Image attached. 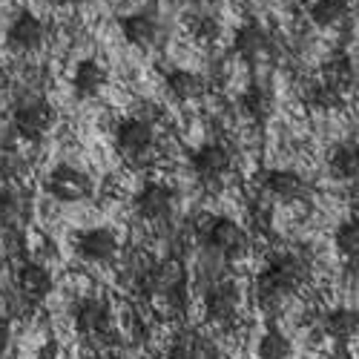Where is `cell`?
<instances>
[{"instance_id": "obj_13", "label": "cell", "mask_w": 359, "mask_h": 359, "mask_svg": "<svg viewBox=\"0 0 359 359\" xmlns=\"http://www.w3.org/2000/svg\"><path fill=\"white\" fill-rule=\"evenodd\" d=\"M109 322H112L109 308L98 302V299H86L75 311V327L83 337H104L109 331Z\"/></svg>"}, {"instance_id": "obj_26", "label": "cell", "mask_w": 359, "mask_h": 359, "mask_svg": "<svg viewBox=\"0 0 359 359\" xmlns=\"http://www.w3.org/2000/svg\"><path fill=\"white\" fill-rule=\"evenodd\" d=\"M325 81H331L334 86H348L353 81V67H351V57L348 55H334L331 61L325 64Z\"/></svg>"}, {"instance_id": "obj_7", "label": "cell", "mask_w": 359, "mask_h": 359, "mask_svg": "<svg viewBox=\"0 0 359 359\" xmlns=\"http://www.w3.org/2000/svg\"><path fill=\"white\" fill-rule=\"evenodd\" d=\"M242 305V296L233 285H213L204 293V316L213 325H230Z\"/></svg>"}, {"instance_id": "obj_35", "label": "cell", "mask_w": 359, "mask_h": 359, "mask_svg": "<svg viewBox=\"0 0 359 359\" xmlns=\"http://www.w3.org/2000/svg\"><path fill=\"white\" fill-rule=\"evenodd\" d=\"M184 4H190V6H196V4H201V0H184Z\"/></svg>"}, {"instance_id": "obj_15", "label": "cell", "mask_w": 359, "mask_h": 359, "mask_svg": "<svg viewBox=\"0 0 359 359\" xmlns=\"http://www.w3.org/2000/svg\"><path fill=\"white\" fill-rule=\"evenodd\" d=\"M18 287L29 302H41V299H46L52 293V276H49V271L43 264L26 262L18 271Z\"/></svg>"}, {"instance_id": "obj_31", "label": "cell", "mask_w": 359, "mask_h": 359, "mask_svg": "<svg viewBox=\"0 0 359 359\" xmlns=\"http://www.w3.org/2000/svg\"><path fill=\"white\" fill-rule=\"evenodd\" d=\"M164 359H193V348H190V342H187V337H182L178 339L170 351H167V356Z\"/></svg>"}, {"instance_id": "obj_4", "label": "cell", "mask_w": 359, "mask_h": 359, "mask_svg": "<svg viewBox=\"0 0 359 359\" xmlns=\"http://www.w3.org/2000/svg\"><path fill=\"white\" fill-rule=\"evenodd\" d=\"M153 144H156V133L147 118H124L115 127V147L130 161H141L144 156H149L153 153Z\"/></svg>"}, {"instance_id": "obj_11", "label": "cell", "mask_w": 359, "mask_h": 359, "mask_svg": "<svg viewBox=\"0 0 359 359\" xmlns=\"http://www.w3.org/2000/svg\"><path fill=\"white\" fill-rule=\"evenodd\" d=\"M233 49L242 61L253 64L259 57H264L267 49H271V35H267L264 26H259V23H245V26H238V32L233 38Z\"/></svg>"}, {"instance_id": "obj_12", "label": "cell", "mask_w": 359, "mask_h": 359, "mask_svg": "<svg viewBox=\"0 0 359 359\" xmlns=\"http://www.w3.org/2000/svg\"><path fill=\"white\" fill-rule=\"evenodd\" d=\"M230 167H233V156L222 144H204L193 153V170L201 178H222Z\"/></svg>"}, {"instance_id": "obj_1", "label": "cell", "mask_w": 359, "mask_h": 359, "mask_svg": "<svg viewBox=\"0 0 359 359\" xmlns=\"http://www.w3.org/2000/svg\"><path fill=\"white\" fill-rule=\"evenodd\" d=\"M308 276V264L296 253H282L276 256L264 271L253 279V299L264 313H279L290 296L299 290V285Z\"/></svg>"}, {"instance_id": "obj_23", "label": "cell", "mask_w": 359, "mask_h": 359, "mask_svg": "<svg viewBox=\"0 0 359 359\" xmlns=\"http://www.w3.org/2000/svg\"><path fill=\"white\" fill-rule=\"evenodd\" d=\"M224 264H227V256L224 253H219V250L204 245V256L198 259V267H196V271H198V282L207 285V287L219 285V279L224 276Z\"/></svg>"}, {"instance_id": "obj_30", "label": "cell", "mask_w": 359, "mask_h": 359, "mask_svg": "<svg viewBox=\"0 0 359 359\" xmlns=\"http://www.w3.org/2000/svg\"><path fill=\"white\" fill-rule=\"evenodd\" d=\"M193 32H196L198 41H213V38L219 35V23H216L210 15H201V18L196 20V26H193Z\"/></svg>"}, {"instance_id": "obj_29", "label": "cell", "mask_w": 359, "mask_h": 359, "mask_svg": "<svg viewBox=\"0 0 359 359\" xmlns=\"http://www.w3.org/2000/svg\"><path fill=\"white\" fill-rule=\"evenodd\" d=\"M187 342H190V348H193V359H219V348H216L213 342H207L204 337L190 334Z\"/></svg>"}, {"instance_id": "obj_27", "label": "cell", "mask_w": 359, "mask_h": 359, "mask_svg": "<svg viewBox=\"0 0 359 359\" xmlns=\"http://www.w3.org/2000/svg\"><path fill=\"white\" fill-rule=\"evenodd\" d=\"M311 104L313 107H322V109H334L342 104V89L334 86L331 81H322L311 89Z\"/></svg>"}, {"instance_id": "obj_16", "label": "cell", "mask_w": 359, "mask_h": 359, "mask_svg": "<svg viewBox=\"0 0 359 359\" xmlns=\"http://www.w3.org/2000/svg\"><path fill=\"white\" fill-rule=\"evenodd\" d=\"M264 187L279 201H299L308 193L305 178L299 172H293V170H271L267 178H264Z\"/></svg>"}, {"instance_id": "obj_14", "label": "cell", "mask_w": 359, "mask_h": 359, "mask_svg": "<svg viewBox=\"0 0 359 359\" xmlns=\"http://www.w3.org/2000/svg\"><path fill=\"white\" fill-rule=\"evenodd\" d=\"M72 86H75L78 98H95L101 89L107 86V69L98 61H93V57H83V61L75 64Z\"/></svg>"}, {"instance_id": "obj_17", "label": "cell", "mask_w": 359, "mask_h": 359, "mask_svg": "<svg viewBox=\"0 0 359 359\" xmlns=\"http://www.w3.org/2000/svg\"><path fill=\"white\" fill-rule=\"evenodd\" d=\"M121 32L133 46H153L158 41V20L147 12H133L127 18H121Z\"/></svg>"}, {"instance_id": "obj_2", "label": "cell", "mask_w": 359, "mask_h": 359, "mask_svg": "<svg viewBox=\"0 0 359 359\" xmlns=\"http://www.w3.org/2000/svg\"><path fill=\"white\" fill-rule=\"evenodd\" d=\"M187 285V271L182 259H161V262H147L144 271H138V287L147 296H182Z\"/></svg>"}, {"instance_id": "obj_21", "label": "cell", "mask_w": 359, "mask_h": 359, "mask_svg": "<svg viewBox=\"0 0 359 359\" xmlns=\"http://www.w3.org/2000/svg\"><path fill=\"white\" fill-rule=\"evenodd\" d=\"M256 356H259V359H290V356H293V345H290V339H287L282 331L271 327V331H264V334L259 337Z\"/></svg>"}, {"instance_id": "obj_9", "label": "cell", "mask_w": 359, "mask_h": 359, "mask_svg": "<svg viewBox=\"0 0 359 359\" xmlns=\"http://www.w3.org/2000/svg\"><path fill=\"white\" fill-rule=\"evenodd\" d=\"M118 253V238L112 230L107 227H93L78 236V256L93 262V264H104Z\"/></svg>"}, {"instance_id": "obj_19", "label": "cell", "mask_w": 359, "mask_h": 359, "mask_svg": "<svg viewBox=\"0 0 359 359\" xmlns=\"http://www.w3.org/2000/svg\"><path fill=\"white\" fill-rule=\"evenodd\" d=\"M322 327L327 337L334 339H351L359 331V311L351 308H334L322 316Z\"/></svg>"}, {"instance_id": "obj_22", "label": "cell", "mask_w": 359, "mask_h": 359, "mask_svg": "<svg viewBox=\"0 0 359 359\" xmlns=\"http://www.w3.org/2000/svg\"><path fill=\"white\" fill-rule=\"evenodd\" d=\"M348 9H351V0H313L311 20L316 26H337L339 20H345Z\"/></svg>"}, {"instance_id": "obj_24", "label": "cell", "mask_w": 359, "mask_h": 359, "mask_svg": "<svg viewBox=\"0 0 359 359\" xmlns=\"http://www.w3.org/2000/svg\"><path fill=\"white\" fill-rule=\"evenodd\" d=\"M337 250L351 264H359V213L351 216L345 224H339V230H337Z\"/></svg>"}, {"instance_id": "obj_34", "label": "cell", "mask_w": 359, "mask_h": 359, "mask_svg": "<svg viewBox=\"0 0 359 359\" xmlns=\"http://www.w3.org/2000/svg\"><path fill=\"white\" fill-rule=\"evenodd\" d=\"M61 6H81V4H86V0H57Z\"/></svg>"}, {"instance_id": "obj_6", "label": "cell", "mask_w": 359, "mask_h": 359, "mask_svg": "<svg viewBox=\"0 0 359 359\" xmlns=\"http://www.w3.org/2000/svg\"><path fill=\"white\" fill-rule=\"evenodd\" d=\"M46 190L57 198V201H81L93 193V184L83 170H75L69 164H57L49 175H46Z\"/></svg>"}, {"instance_id": "obj_10", "label": "cell", "mask_w": 359, "mask_h": 359, "mask_svg": "<svg viewBox=\"0 0 359 359\" xmlns=\"http://www.w3.org/2000/svg\"><path fill=\"white\" fill-rule=\"evenodd\" d=\"M135 210L147 222H161L172 210V190L164 184H144V190L135 196Z\"/></svg>"}, {"instance_id": "obj_20", "label": "cell", "mask_w": 359, "mask_h": 359, "mask_svg": "<svg viewBox=\"0 0 359 359\" xmlns=\"http://www.w3.org/2000/svg\"><path fill=\"white\" fill-rule=\"evenodd\" d=\"M331 167L339 178H345L351 184H359V144L356 141L339 144L331 156Z\"/></svg>"}, {"instance_id": "obj_25", "label": "cell", "mask_w": 359, "mask_h": 359, "mask_svg": "<svg viewBox=\"0 0 359 359\" xmlns=\"http://www.w3.org/2000/svg\"><path fill=\"white\" fill-rule=\"evenodd\" d=\"M242 109L250 118H256V121H264V118L273 115V95L267 93L264 86H250L242 95Z\"/></svg>"}, {"instance_id": "obj_18", "label": "cell", "mask_w": 359, "mask_h": 359, "mask_svg": "<svg viewBox=\"0 0 359 359\" xmlns=\"http://www.w3.org/2000/svg\"><path fill=\"white\" fill-rule=\"evenodd\" d=\"M167 93L175 101H196L204 95V78L190 69H172L167 75Z\"/></svg>"}, {"instance_id": "obj_5", "label": "cell", "mask_w": 359, "mask_h": 359, "mask_svg": "<svg viewBox=\"0 0 359 359\" xmlns=\"http://www.w3.org/2000/svg\"><path fill=\"white\" fill-rule=\"evenodd\" d=\"M52 107L43 98H23L12 112V124L26 141H41L52 127Z\"/></svg>"}, {"instance_id": "obj_33", "label": "cell", "mask_w": 359, "mask_h": 359, "mask_svg": "<svg viewBox=\"0 0 359 359\" xmlns=\"http://www.w3.org/2000/svg\"><path fill=\"white\" fill-rule=\"evenodd\" d=\"M9 342H12V325L6 319H0V353L9 348Z\"/></svg>"}, {"instance_id": "obj_3", "label": "cell", "mask_w": 359, "mask_h": 359, "mask_svg": "<svg viewBox=\"0 0 359 359\" xmlns=\"http://www.w3.org/2000/svg\"><path fill=\"white\" fill-rule=\"evenodd\" d=\"M198 233H201V242H204L207 248L224 253L227 259L245 256L248 248H250V238H248V233L242 230V224H236V222L227 219V216H207V219L198 224Z\"/></svg>"}, {"instance_id": "obj_36", "label": "cell", "mask_w": 359, "mask_h": 359, "mask_svg": "<svg viewBox=\"0 0 359 359\" xmlns=\"http://www.w3.org/2000/svg\"><path fill=\"white\" fill-rule=\"evenodd\" d=\"M43 359H46V356H43Z\"/></svg>"}, {"instance_id": "obj_8", "label": "cell", "mask_w": 359, "mask_h": 359, "mask_svg": "<svg viewBox=\"0 0 359 359\" xmlns=\"http://www.w3.org/2000/svg\"><path fill=\"white\" fill-rule=\"evenodd\" d=\"M43 38H46L43 20L35 18V15H29V12L18 15V18L9 23V29H6V43H9L15 52H35V49L43 43Z\"/></svg>"}, {"instance_id": "obj_32", "label": "cell", "mask_w": 359, "mask_h": 359, "mask_svg": "<svg viewBox=\"0 0 359 359\" xmlns=\"http://www.w3.org/2000/svg\"><path fill=\"white\" fill-rule=\"evenodd\" d=\"M253 222H256V227H262V230H267L271 227V210L259 201V207H253Z\"/></svg>"}, {"instance_id": "obj_28", "label": "cell", "mask_w": 359, "mask_h": 359, "mask_svg": "<svg viewBox=\"0 0 359 359\" xmlns=\"http://www.w3.org/2000/svg\"><path fill=\"white\" fill-rule=\"evenodd\" d=\"M20 219V201L12 190H0V230H15Z\"/></svg>"}]
</instances>
